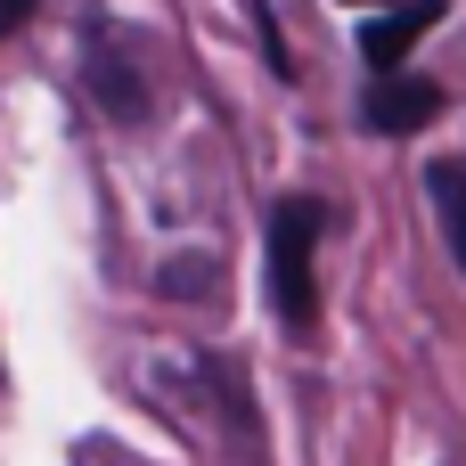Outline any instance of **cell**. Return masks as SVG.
Wrapping results in <instances>:
<instances>
[{
  "label": "cell",
  "mask_w": 466,
  "mask_h": 466,
  "mask_svg": "<svg viewBox=\"0 0 466 466\" xmlns=\"http://www.w3.org/2000/svg\"><path fill=\"white\" fill-rule=\"evenodd\" d=\"M319 238H328V197L287 188L270 205V303H279L287 336L319 328Z\"/></svg>",
  "instance_id": "cell-1"
},
{
  "label": "cell",
  "mask_w": 466,
  "mask_h": 466,
  "mask_svg": "<svg viewBox=\"0 0 466 466\" xmlns=\"http://www.w3.org/2000/svg\"><path fill=\"white\" fill-rule=\"evenodd\" d=\"M442 106H451V90H442L434 74H410V66L360 82V131H377V139H410V131H426Z\"/></svg>",
  "instance_id": "cell-2"
},
{
  "label": "cell",
  "mask_w": 466,
  "mask_h": 466,
  "mask_svg": "<svg viewBox=\"0 0 466 466\" xmlns=\"http://www.w3.org/2000/svg\"><path fill=\"white\" fill-rule=\"evenodd\" d=\"M442 16H451V0H393V8H369V16H360V66H369V82H377V74H401L410 49H418Z\"/></svg>",
  "instance_id": "cell-3"
},
{
  "label": "cell",
  "mask_w": 466,
  "mask_h": 466,
  "mask_svg": "<svg viewBox=\"0 0 466 466\" xmlns=\"http://www.w3.org/2000/svg\"><path fill=\"white\" fill-rule=\"evenodd\" d=\"M82 82H90V98L115 115V123H147V74L131 66V49L106 33V25H90V49H82Z\"/></svg>",
  "instance_id": "cell-4"
},
{
  "label": "cell",
  "mask_w": 466,
  "mask_h": 466,
  "mask_svg": "<svg viewBox=\"0 0 466 466\" xmlns=\"http://www.w3.org/2000/svg\"><path fill=\"white\" fill-rule=\"evenodd\" d=\"M426 205H434L442 246H451V262H459V279H466V156H434L426 164Z\"/></svg>",
  "instance_id": "cell-5"
},
{
  "label": "cell",
  "mask_w": 466,
  "mask_h": 466,
  "mask_svg": "<svg viewBox=\"0 0 466 466\" xmlns=\"http://www.w3.org/2000/svg\"><path fill=\"white\" fill-rule=\"evenodd\" d=\"M205 385H213V401H221V418L238 426V451L254 459V451H262V426H254V401H246V369L213 352V360H205Z\"/></svg>",
  "instance_id": "cell-6"
},
{
  "label": "cell",
  "mask_w": 466,
  "mask_h": 466,
  "mask_svg": "<svg viewBox=\"0 0 466 466\" xmlns=\"http://www.w3.org/2000/svg\"><path fill=\"white\" fill-rule=\"evenodd\" d=\"M33 8H41V0H0V41H16V33L33 25Z\"/></svg>",
  "instance_id": "cell-7"
},
{
  "label": "cell",
  "mask_w": 466,
  "mask_h": 466,
  "mask_svg": "<svg viewBox=\"0 0 466 466\" xmlns=\"http://www.w3.org/2000/svg\"><path fill=\"white\" fill-rule=\"evenodd\" d=\"M352 8H360V16H369V8H385V0H352Z\"/></svg>",
  "instance_id": "cell-8"
}]
</instances>
